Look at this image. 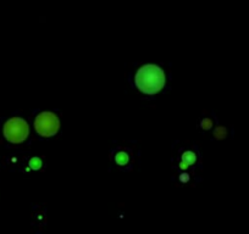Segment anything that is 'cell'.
<instances>
[{"label":"cell","mask_w":249,"mask_h":234,"mask_svg":"<svg viewBox=\"0 0 249 234\" xmlns=\"http://www.w3.org/2000/svg\"><path fill=\"white\" fill-rule=\"evenodd\" d=\"M136 85L144 94H157L165 85V73L159 66L145 65L136 75Z\"/></svg>","instance_id":"cell-1"},{"label":"cell","mask_w":249,"mask_h":234,"mask_svg":"<svg viewBox=\"0 0 249 234\" xmlns=\"http://www.w3.org/2000/svg\"><path fill=\"white\" fill-rule=\"evenodd\" d=\"M30 130L26 121L14 117L4 126V135L11 143H22L27 138Z\"/></svg>","instance_id":"cell-2"},{"label":"cell","mask_w":249,"mask_h":234,"mask_svg":"<svg viewBox=\"0 0 249 234\" xmlns=\"http://www.w3.org/2000/svg\"><path fill=\"white\" fill-rule=\"evenodd\" d=\"M59 118L53 112H42L37 116L35 122V128L38 134L42 137H52L59 131Z\"/></svg>","instance_id":"cell-3"}]
</instances>
